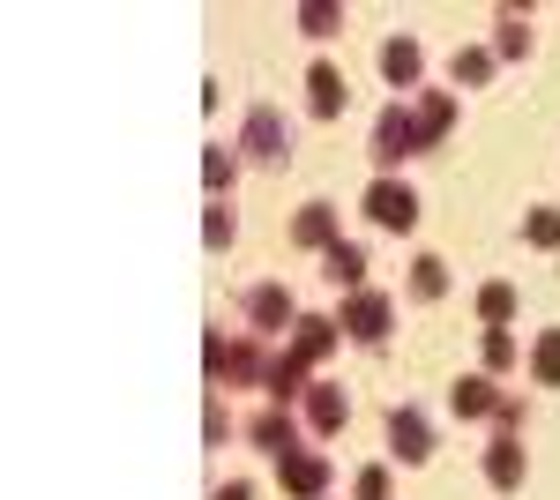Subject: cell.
I'll list each match as a JSON object with an SVG mask.
<instances>
[{
	"instance_id": "cell-25",
	"label": "cell",
	"mask_w": 560,
	"mask_h": 500,
	"mask_svg": "<svg viewBox=\"0 0 560 500\" xmlns=\"http://www.w3.org/2000/svg\"><path fill=\"white\" fill-rule=\"evenodd\" d=\"M202 179H210L217 202H224V195H232V179H240V158H232V150H210V158H202Z\"/></svg>"
},
{
	"instance_id": "cell-19",
	"label": "cell",
	"mask_w": 560,
	"mask_h": 500,
	"mask_svg": "<svg viewBox=\"0 0 560 500\" xmlns=\"http://www.w3.org/2000/svg\"><path fill=\"white\" fill-rule=\"evenodd\" d=\"M224 381H269L261 344H224Z\"/></svg>"
},
{
	"instance_id": "cell-9",
	"label": "cell",
	"mask_w": 560,
	"mask_h": 500,
	"mask_svg": "<svg viewBox=\"0 0 560 500\" xmlns=\"http://www.w3.org/2000/svg\"><path fill=\"white\" fill-rule=\"evenodd\" d=\"M345 75H337V68H329V60H314V68H306V105H314V120H337V113H345Z\"/></svg>"
},
{
	"instance_id": "cell-16",
	"label": "cell",
	"mask_w": 560,
	"mask_h": 500,
	"mask_svg": "<svg viewBox=\"0 0 560 500\" xmlns=\"http://www.w3.org/2000/svg\"><path fill=\"white\" fill-rule=\"evenodd\" d=\"M322 277H329V284H337V292H359V277H366V247H351V240H337V247L322 254Z\"/></svg>"
},
{
	"instance_id": "cell-32",
	"label": "cell",
	"mask_w": 560,
	"mask_h": 500,
	"mask_svg": "<svg viewBox=\"0 0 560 500\" xmlns=\"http://www.w3.org/2000/svg\"><path fill=\"white\" fill-rule=\"evenodd\" d=\"M493 426H501V433L516 441V433H523V404H501V411H493Z\"/></svg>"
},
{
	"instance_id": "cell-11",
	"label": "cell",
	"mask_w": 560,
	"mask_h": 500,
	"mask_svg": "<svg viewBox=\"0 0 560 500\" xmlns=\"http://www.w3.org/2000/svg\"><path fill=\"white\" fill-rule=\"evenodd\" d=\"M247 322H255V329H284V322H300V306H292L284 284H255V292H247Z\"/></svg>"
},
{
	"instance_id": "cell-13",
	"label": "cell",
	"mask_w": 560,
	"mask_h": 500,
	"mask_svg": "<svg viewBox=\"0 0 560 500\" xmlns=\"http://www.w3.org/2000/svg\"><path fill=\"white\" fill-rule=\"evenodd\" d=\"M382 75H388L396 90L419 83V75H427V53H419V38H388V45H382Z\"/></svg>"
},
{
	"instance_id": "cell-30",
	"label": "cell",
	"mask_w": 560,
	"mask_h": 500,
	"mask_svg": "<svg viewBox=\"0 0 560 500\" xmlns=\"http://www.w3.org/2000/svg\"><path fill=\"white\" fill-rule=\"evenodd\" d=\"M351 500H388V470H382V463H374V470H359V478H351Z\"/></svg>"
},
{
	"instance_id": "cell-28",
	"label": "cell",
	"mask_w": 560,
	"mask_h": 500,
	"mask_svg": "<svg viewBox=\"0 0 560 500\" xmlns=\"http://www.w3.org/2000/svg\"><path fill=\"white\" fill-rule=\"evenodd\" d=\"M486 367H493V374L516 367V336H509V329H486Z\"/></svg>"
},
{
	"instance_id": "cell-8",
	"label": "cell",
	"mask_w": 560,
	"mask_h": 500,
	"mask_svg": "<svg viewBox=\"0 0 560 500\" xmlns=\"http://www.w3.org/2000/svg\"><path fill=\"white\" fill-rule=\"evenodd\" d=\"M486 486H493V493H523V441L493 433V449H486Z\"/></svg>"
},
{
	"instance_id": "cell-2",
	"label": "cell",
	"mask_w": 560,
	"mask_h": 500,
	"mask_svg": "<svg viewBox=\"0 0 560 500\" xmlns=\"http://www.w3.org/2000/svg\"><path fill=\"white\" fill-rule=\"evenodd\" d=\"M411 150H427V127H419V113L388 105L382 120H374V165H404Z\"/></svg>"
},
{
	"instance_id": "cell-26",
	"label": "cell",
	"mask_w": 560,
	"mask_h": 500,
	"mask_svg": "<svg viewBox=\"0 0 560 500\" xmlns=\"http://www.w3.org/2000/svg\"><path fill=\"white\" fill-rule=\"evenodd\" d=\"M448 75H456V90H464V83H486V75H493V53H478V45H464V53L448 60Z\"/></svg>"
},
{
	"instance_id": "cell-31",
	"label": "cell",
	"mask_w": 560,
	"mask_h": 500,
	"mask_svg": "<svg viewBox=\"0 0 560 500\" xmlns=\"http://www.w3.org/2000/svg\"><path fill=\"white\" fill-rule=\"evenodd\" d=\"M224 433H232V418H224V404L210 396V418H202V441H210V449H224Z\"/></svg>"
},
{
	"instance_id": "cell-22",
	"label": "cell",
	"mask_w": 560,
	"mask_h": 500,
	"mask_svg": "<svg viewBox=\"0 0 560 500\" xmlns=\"http://www.w3.org/2000/svg\"><path fill=\"white\" fill-rule=\"evenodd\" d=\"M530 374H538V388H560V329H546L530 344Z\"/></svg>"
},
{
	"instance_id": "cell-15",
	"label": "cell",
	"mask_w": 560,
	"mask_h": 500,
	"mask_svg": "<svg viewBox=\"0 0 560 500\" xmlns=\"http://www.w3.org/2000/svg\"><path fill=\"white\" fill-rule=\"evenodd\" d=\"M345 418H351L345 388H306V426L314 433H345Z\"/></svg>"
},
{
	"instance_id": "cell-14",
	"label": "cell",
	"mask_w": 560,
	"mask_h": 500,
	"mask_svg": "<svg viewBox=\"0 0 560 500\" xmlns=\"http://www.w3.org/2000/svg\"><path fill=\"white\" fill-rule=\"evenodd\" d=\"M292 240L314 247V254H329V247H337V209H329V202H306L300 217H292Z\"/></svg>"
},
{
	"instance_id": "cell-23",
	"label": "cell",
	"mask_w": 560,
	"mask_h": 500,
	"mask_svg": "<svg viewBox=\"0 0 560 500\" xmlns=\"http://www.w3.org/2000/svg\"><path fill=\"white\" fill-rule=\"evenodd\" d=\"M300 381H306V367L284 351V359H269V381H261V388H269L277 404H292V396H300Z\"/></svg>"
},
{
	"instance_id": "cell-6",
	"label": "cell",
	"mask_w": 560,
	"mask_h": 500,
	"mask_svg": "<svg viewBox=\"0 0 560 500\" xmlns=\"http://www.w3.org/2000/svg\"><path fill=\"white\" fill-rule=\"evenodd\" d=\"M388 322H396V306H388L382 292H351V299H345V329L359 336V344H382Z\"/></svg>"
},
{
	"instance_id": "cell-21",
	"label": "cell",
	"mask_w": 560,
	"mask_h": 500,
	"mask_svg": "<svg viewBox=\"0 0 560 500\" xmlns=\"http://www.w3.org/2000/svg\"><path fill=\"white\" fill-rule=\"evenodd\" d=\"M478 322H486V329H509V322H516V292H509V284H486V292H478Z\"/></svg>"
},
{
	"instance_id": "cell-1",
	"label": "cell",
	"mask_w": 560,
	"mask_h": 500,
	"mask_svg": "<svg viewBox=\"0 0 560 500\" xmlns=\"http://www.w3.org/2000/svg\"><path fill=\"white\" fill-rule=\"evenodd\" d=\"M240 150L261 158V165H284V158H292V127H284V113H277V105H255L247 127H240Z\"/></svg>"
},
{
	"instance_id": "cell-29",
	"label": "cell",
	"mask_w": 560,
	"mask_h": 500,
	"mask_svg": "<svg viewBox=\"0 0 560 500\" xmlns=\"http://www.w3.org/2000/svg\"><path fill=\"white\" fill-rule=\"evenodd\" d=\"M232 232H240V224H232V209L217 202V209H210V224H202V240H210V247L224 254V247H232Z\"/></svg>"
},
{
	"instance_id": "cell-17",
	"label": "cell",
	"mask_w": 560,
	"mask_h": 500,
	"mask_svg": "<svg viewBox=\"0 0 560 500\" xmlns=\"http://www.w3.org/2000/svg\"><path fill=\"white\" fill-rule=\"evenodd\" d=\"M411 113H419V127H427V150H433V142H441V135L456 127V97H448V90H427V97H419Z\"/></svg>"
},
{
	"instance_id": "cell-10",
	"label": "cell",
	"mask_w": 560,
	"mask_h": 500,
	"mask_svg": "<svg viewBox=\"0 0 560 500\" xmlns=\"http://www.w3.org/2000/svg\"><path fill=\"white\" fill-rule=\"evenodd\" d=\"M501 404H509V396H501L486 374H464L456 388H448V411H456V418H493Z\"/></svg>"
},
{
	"instance_id": "cell-4",
	"label": "cell",
	"mask_w": 560,
	"mask_h": 500,
	"mask_svg": "<svg viewBox=\"0 0 560 500\" xmlns=\"http://www.w3.org/2000/svg\"><path fill=\"white\" fill-rule=\"evenodd\" d=\"M277 478H284V493H292V500H322V493H329V456H322V449H300V456L277 463Z\"/></svg>"
},
{
	"instance_id": "cell-5",
	"label": "cell",
	"mask_w": 560,
	"mask_h": 500,
	"mask_svg": "<svg viewBox=\"0 0 560 500\" xmlns=\"http://www.w3.org/2000/svg\"><path fill=\"white\" fill-rule=\"evenodd\" d=\"M247 441H255V449H269L277 463L300 456V426H292V411H284V404H277V411H255V418H247Z\"/></svg>"
},
{
	"instance_id": "cell-18",
	"label": "cell",
	"mask_w": 560,
	"mask_h": 500,
	"mask_svg": "<svg viewBox=\"0 0 560 500\" xmlns=\"http://www.w3.org/2000/svg\"><path fill=\"white\" fill-rule=\"evenodd\" d=\"M493 31H501V38H493L501 60H523V53H530V15H523V8H501V23H493Z\"/></svg>"
},
{
	"instance_id": "cell-27",
	"label": "cell",
	"mask_w": 560,
	"mask_h": 500,
	"mask_svg": "<svg viewBox=\"0 0 560 500\" xmlns=\"http://www.w3.org/2000/svg\"><path fill=\"white\" fill-rule=\"evenodd\" d=\"M523 240L530 247H560V209H530L523 217Z\"/></svg>"
},
{
	"instance_id": "cell-7",
	"label": "cell",
	"mask_w": 560,
	"mask_h": 500,
	"mask_svg": "<svg viewBox=\"0 0 560 500\" xmlns=\"http://www.w3.org/2000/svg\"><path fill=\"white\" fill-rule=\"evenodd\" d=\"M388 449H396L404 463H427L433 456V426L411 411V404H396V411H388Z\"/></svg>"
},
{
	"instance_id": "cell-33",
	"label": "cell",
	"mask_w": 560,
	"mask_h": 500,
	"mask_svg": "<svg viewBox=\"0 0 560 500\" xmlns=\"http://www.w3.org/2000/svg\"><path fill=\"white\" fill-rule=\"evenodd\" d=\"M210 500H255V486H247V478H224V486H217Z\"/></svg>"
},
{
	"instance_id": "cell-24",
	"label": "cell",
	"mask_w": 560,
	"mask_h": 500,
	"mask_svg": "<svg viewBox=\"0 0 560 500\" xmlns=\"http://www.w3.org/2000/svg\"><path fill=\"white\" fill-rule=\"evenodd\" d=\"M337 23H345V8H337V0H306V8H300V31H306V38H329Z\"/></svg>"
},
{
	"instance_id": "cell-3",
	"label": "cell",
	"mask_w": 560,
	"mask_h": 500,
	"mask_svg": "<svg viewBox=\"0 0 560 500\" xmlns=\"http://www.w3.org/2000/svg\"><path fill=\"white\" fill-rule=\"evenodd\" d=\"M366 217H374L382 232H411V224H419V195H411L404 179H374V187H366Z\"/></svg>"
},
{
	"instance_id": "cell-20",
	"label": "cell",
	"mask_w": 560,
	"mask_h": 500,
	"mask_svg": "<svg viewBox=\"0 0 560 500\" xmlns=\"http://www.w3.org/2000/svg\"><path fill=\"white\" fill-rule=\"evenodd\" d=\"M448 292V261H441V254H419V261H411V299H441Z\"/></svg>"
},
{
	"instance_id": "cell-12",
	"label": "cell",
	"mask_w": 560,
	"mask_h": 500,
	"mask_svg": "<svg viewBox=\"0 0 560 500\" xmlns=\"http://www.w3.org/2000/svg\"><path fill=\"white\" fill-rule=\"evenodd\" d=\"M292 359H300V367H314V359H329V351H337V329H345V322H322V314H300V322H292Z\"/></svg>"
}]
</instances>
